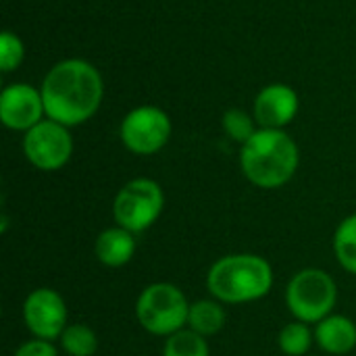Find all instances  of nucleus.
<instances>
[{"label":"nucleus","instance_id":"nucleus-1","mask_svg":"<svg viewBox=\"0 0 356 356\" xmlns=\"http://www.w3.org/2000/svg\"><path fill=\"white\" fill-rule=\"evenodd\" d=\"M42 98L48 119L75 127L96 115L102 102L104 83L100 71L81 58L56 63L42 81Z\"/></svg>","mask_w":356,"mask_h":356},{"label":"nucleus","instance_id":"nucleus-2","mask_svg":"<svg viewBox=\"0 0 356 356\" xmlns=\"http://www.w3.org/2000/svg\"><path fill=\"white\" fill-rule=\"evenodd\" d=\"M300 163L296 142L284 129H257V134L242 144L240 167L244 177L263 190L286 186Z\"/></svg>","mask_w":356,"mask_h":356},{"label":"nucleus","instance_id":"nucleus-3","mask_svg":"<svg viewBox=\"0 0 356 356\" xmlns=\"http://www.w3.org/2000/svg\"><path fill=\"white\" fill-rule=\"evenodd\" d=\"M275 275L267 259L250 252L225 254L207 273V290L223 305H246L265 298Z\"/></svg>","mask_w":356,"mask_h":356},{"label":"nucleus","instance_id":"nucleus-4","mask_svg":"<svg viewBox=\"0 0 356 356\" xmlns=\"http://www.w3.org/2000/svg\"><path fill=\"white\" fill-rule=\"evenodd\" d=\"M190 302L181 288L169 282H154L146 286L136 300V319L152 336L169 338L188 327Z\"/></svg>","mask_w":356,"mask_h":356},{"label":"nucleus","instance_id":"nucleus-5","mask_svg":"<svg viewBox=\"0 0 356 356\" xmlns=\"http://www.w3.org/2000/svg\"><path fill=\"white\" fill-rule=\"evenodd\" d=\"M338 302L336 280L317 267L300 269L292 275L286 288V305L296 321L319 323L334 313Z\"/></svg>","mask_w":356,"mask_h":356},{"label":"nucleus","instance_id":"nucleus-6","mask_svg":"<svg viewBox=\"0 0 356 356\" xmlns=\"http://www.w3.org/2000/svg\"><path fill=\"white\" fill-rule=\"evenodd\" d=\"M165 209V192L159 181L150 177H136L127 181L113 200V219L131 234L150 229Z\"/></svg>","mask_w":356,"mask_h":356},{"label":"nucleus","instance_id":"nucleus-7","mask_svg":"<svg viewBox=\"0 0 356 356\" xmlns=\"http://www.w3.org/2000/svg\"><path fill=\"white\" fill-rule=\"evenodd\" d=\"M119 136L129 152L150 156L167 146L171 138V119L163 108L144 104L123 117Z\"/></svg>","mask_w":356,"mask_h":356},{"label":"nucleus","instance_id":"nucleus-8","mask_svg":"<svg viewBox=\"0 0 356 356\" xmlns=\"http://www.w3.org/2000/svg\"><path fill=\"white\" fill-rule=\"evenodd\" d=\"M23 154L40 171L63 169L73 154V138L69 127L52 119L40 121L35 127L25 131Z\"/></svg>","mask_w":356,"mask_h":356},{"label":"nucleus","instance_id":"nucleus-9","mask_svg":"<svg viewBox=\"0 0 356 356\" xmlns=\"http://www.w3.org/2000/svg\"><path fill=\"white\" fill-rule=\"evenodd\" d=\"M69 319V309L60 292L52 288H35L23 300V323L33 338L58 340Z\"/></svg>","mask_w":356,"mask_h":356},{"label":"nucleus","instance_id":"nucleus-10","mask_svg":"<svg viewBox=\"0 0 356 356\" xmlns=\"http://www.w3.org/2000/svg\"><path fill=\"white\" fill-rule=\"evenodd\" d=\"M46 115L42 92L29 83L6 86L0 94V119L13 131H29Z\"/></svg>","mask_w":356,"mask_h":356},{"label":"nucleus","instance_id":"nucleus-11","mask_svg":"<svg viewBox=\"0 0 356 356\" xmlns=\"http://www.w3.org/2000/svg\"><path fill=\"white\" fill-rule=\"evenodd\" d=\"M298 94L284 83L263 88L254 100V119L263 129H284L298 115Z\"/></svg>","mask_w":356,"mask_h":356},{"label":"nucleus","instance_id":"nucleus-12","mask_svg":"<svg viewBox=\"0 0 356 356\" xmlns=\"http://www.w3.org/2000/svg\"><path fill=\"white\" fill-rule=\"evenodd\" d=\"M134 254H136V234H131L129 229L117 223L113 227L102 229L94 242V257L98 259V263L111 269L125 267L134 259Z\"/></svg>","mask_w":356,"mask_h":356},{"label":"nucleus","instance_id":"nucleus-13","mask_svg":"<svg viewBox=\"0 0 356 356\" xmlns=\"http://www.w3.org/2000/svg\"><path fill=\"white\" fill-rule=\"evenodd\" d=\"M315 342L327 355H348L356 348V323L346 315L332 313L315 325Z\"/></svg>","mask_w":356,"mask_h":356},{"label":"nucleus","instance_id":"nucleus-14","mask_svg":"<svg viewBox=\"0 0 356 356\" xmlns=\"http://www.w3.org/2000/svg\"><path fill=\"white\" fill-rule=\"evenodd\" d=\"M227 323V313L223 302L217 298H202L190 302V313H188V327L204 338L217 336Z\"/></svg>","mask_w":356,"mask_h":356},{"label":"nucleus","instance_id":"nucleus-15","mask_svg":"<svg viewBox=\"0 0 356 356\" xmlns=\"http://www.w3.org/2000/svg\"><path fill=\"white\" fill-rule=\"evenodd\" d=\"M60 348L69 356H94L98 353V336L86 323H69L58 338Z\"/></svg>","mask_w":356,"mask_h":356},{"label":"nucleus","instance_id":"nucleus-16","mask_svg":"<svg viewBox=\"0 0 356 356\" xmlns=\"http://www.w3.org/2000/svg\"><path fill=\"white\" fill-rule=\"evenodd\" d=\"M334 254L340 267L356 275V213L340 221L334 232Z\"/></svg>","mask_w":356,"mask_h":356},{"label":"nucleus","instance_id":"nucleus-17","mask_svg":"<svg viewBox=\"0 0 356 356\" xmlns=\"http://www.w3.org/2000/svg\"><path fill=\"white\" fill-rule=\"evenodd\" d=\"M315 344V330L309 323L292 321L277 334V346L286 356H305Z\"/></svg>","mask_w":356,"mask_h":356},{"label":"nucleus","instance_id":"nucleus-18","mask_svg":"<svg viewBox=\"0 0 356 356\" xmlns=\"http://www.w3.org/2000/svg\"><path fill=\"white\" fill-rule=\"evenodd\" d=\"M163 356H211V348L204 336L184 327L165 338Z\"/></svg>","mask_w":356,"mask_h":356},{"label":"nucleus","instance_id":"nucleus-19","mask_svg":"<svg viewBox=\"0 0 356 356\" xmlns=\"http://www.w3.org/2000/svg\"><path fill=\"white\" fill-rule=\"evenodd\" d=\"M223 129L234 142H240V144H246L257 134L252 117L242 108H229L223 115Z\"/></svg>","mask_w":356,"mask_h":356},{"label":"nucleus","instance_id":"nucleus-20","mask_svg":"<svg viewBox=\"0 0 356 356\" xmlns=\"http://www.w3.org/2000/svg\"><path fill=\"white\" fill-rule=\"evenodd\" d=\"M25 56L23 42L13 31H2L0 35V71L10 73L15 71Z\"/></svg>","mask_w":356,"mask_h":356},{"label":"nucleus","instance_id":"nucleus-21","mask_svg":"<svg viewBox=\"0 0 356 356\" xmlns=\"http://www.w3.org/2000/svg\"><path fill=\"white\" fill-rule=\"evenodd\" d=\"M13 356H58V348L50 340L31 338V340L23 342Z\"/></svg>","mask_w":356,"mask_h":356}]
</instances>
